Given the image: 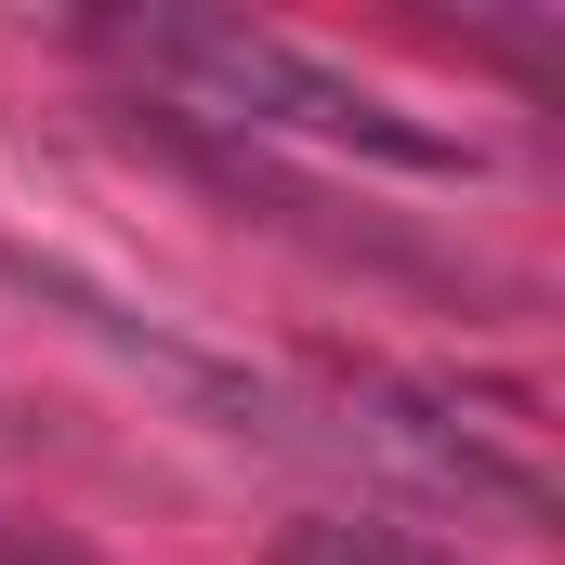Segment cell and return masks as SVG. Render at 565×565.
<instances>
[{
	"label": "cell",
	"mask_w": 565,
	"mask_h": 565,
	"mask_svg": "<svg viewBox=\"0 0 565 565\" xmlns=\"http://www.w3.org/2000/svg\"><path fill=\"white\" fill-rule=\"evenodd\" d=\"M119 53H132L145 79H171L184 106H211V119L302 132V145H342V158H395V171H473L460 132L382 106L369 79H342L329 53H302V40H277V26H237V13H145V26H119Z\"/></svg>",
	"instance_id": "6da1fadb"
},
{
	"label": "cell",
	"mask_w": 565,
	"mask_h": 565,
	"mask_svg": "<svg viewBox=\"0 0 565 565\" xmlns=\"http://www.w3.org/2000/svg\"><path fill=\"white\" fill-rule=\"evenodd\" d=\"M277 565H460V553L395 540V526H355V513H302V526L277 540Z\"/></svg>",
	"instance_id": "7a4b0ae2"
}]
</instances>
